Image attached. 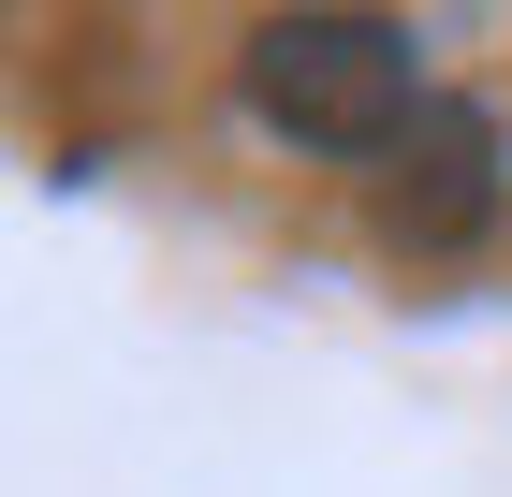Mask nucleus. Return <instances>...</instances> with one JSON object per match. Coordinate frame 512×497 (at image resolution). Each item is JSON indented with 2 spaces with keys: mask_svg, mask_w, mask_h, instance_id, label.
<instances>
[{
  "mask_svg": "<svg viewBox=\"0 0 512 497\" xmlns=\"http://www.w3.org/2000/svg\"><path fill=\"white\" fill-rule=\"evenodd\" d=\"M249 103H264V132H293L322 161H381L439 88L395 15H264L249 30Z\"/></svg>",
  "mask_w": 512,
  "mask_h": 497,
  "instance_id": "obj_1",
  "label": "nucleus"
},
{
  "mask_svg": "<svg viewBox=\"0 0 512 497\" xmlns=\"http://www.w3.org/2000/svg\"><path fill=\"white\" fill-rule=\"evenodd\" d=\"M366 205H381V234L410 249V264H439V249H483V234H498V205H512V147H498V117L439 88V103L381 147Z\"/></svg>",
  "mask_w": 512,
  "mask_h": 497,
  "instance_id": "obj_2",
  "label": "nucleus"
}]
</instances>
